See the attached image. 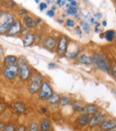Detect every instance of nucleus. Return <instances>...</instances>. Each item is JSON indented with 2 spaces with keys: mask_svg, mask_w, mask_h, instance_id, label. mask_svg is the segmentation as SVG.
<instances>
[{
  "mask_svg": "<svg viewBox=\"0 0 116 131\" xmlns=\"http://www.w3.org/2000/svg\"><path fill=\"white\" fill-rule=\"evenodd\" d=\"M67 4V1H61V0H58L56 1V5L59 6H65Z\"/></svg>",
  "mask_w": 116,
  "mask_h": 131,
  "instance_id": "obj_35",
  "label": "nucleus"
},
{
  "mask_svg": "<svg viewBox=\"0 0 116 131\" xmlns=\"http://www.w3.org/2000/svg\"><path fill=\"white\" fill-rule=\"evenodd\" d=\"M80 26H81V27H82L83 31L85 34H90V32H91V27H90L89 24L87 23L86 21H81L80 22Z\"/></svg>",
  "mask_w": 116,
  "mask_h": 131,
  "instance_id": "obj_26",
  "label": "nucleus"
},
{
  "mask_svg": "<svg viewBox=\"0 0 116 131\" xmlns=\"http://www.w3.org/2000/svg\"><path fill=\"white\" fill-rule=\"evenodd\" d=\"M17 61H18V58L15 55H8L4 58V64L6 66L16 64H17Z\"/></svg>",
  "mask_w": 116,
  "mask_h": 131,
  "instance_id": "obj_19",
  "label": "nucleus"
},
{
  "mask_svg": "<svg viewBox=\"0 0 116 131\" xmlns=\"http://www.w3.org/2000/svg\"><path fill=\"white\" fill-rule=\"evenodd\" d=\"M14 20V15L10 12H7L5 16L3 18V19L0 21V34H6Z\"/></svg>",
  "mask_w": 116,
  "mask_h": 131,
  "instance_id": "obj_4",
  "label": "nucleus"
},
{
  "mask_svg": "<svg viewBox=\"0 0 116 131\" xmlns=\"http://www.w3.org/2000/svg\"><path fill=\"white\" fill-rule=\"evenodd\" d=\"M27 131H40L39 123L37 121H32L29 124Z\"/></svg>",
  "mask_w": 116,
  "mask_h": 131,
  "instance_id": "obj_24",
  "label": "nucleus"
},
{
  "mask_svg": "<svg viewBox=\"0 0 116 131\" xmlns=\"http://www.w3.org/2000/svg\"><path fill=\"white\" fill-rule=\"evenodd\" d=\"M7 11H4V10H0V21L3 19V18L5 16V15L6 14Z\"/></svg>",
  "mask_w": 116,
  "mask_h": 131,
  "instance_id": "obj_38",
  "label": "nucleus"
},
{
  "mask_svg": "<svg viewBox=\"0 0 116 131\" xmlns=\"http://www.w3.org/2000/svg\"><path fill=\"white\" fill-rule=\"evenodd\" d=\"M22 23L20 19H15L14 22L10 26L9 29L6 32V36L8 37H13L18 35L22 32Z\"/></svg>",
  "mask_w": 116,
  "mask_h": 131,
  "instance_id": "obj_9",
  "label": "nucleus"
},
{
  "mask_svg": "<svg viewBox=\"0 0 116 131\" xmlns=\"http://www.w3.org/2000/svg\"><path fill=\"white\" fill-rule=\"evenodd\" d=\"M68 2L70 3V6H72V7H76L77 6V2L74 1V0H69Z\"/></svg>",
  "mask_w": 116,
  "mask_h": 131,
  "instance_id": "obj_36",
  "label": "nucleus"
},
{
  "mask_svg": "<svg viewBox=\"0 0 116 131\" xmlns=\"http://www.w3.org/2000/svg\"><path fill=\"white\" fill-rule=\"evenodd\" d=\"M40 131H50L51 122L47 118H43L40 122Z\"/></svg>",
  "mask_w": 116,
  "mask_h": 131,
  "instance_id": "obj_16",
  "label": "nucleus"
},
{
  "mask_svg": "<svg viewBox=\"0 0 116 131\" xmlns=\"http://www.w3.org/2000/svg\"><path fill=\"white\" fill-rule=\"evenodd\" d=\"M100 38H101V39L104 38V34H100Z\"/></svg>",
  "mask_w": 116,
  "mask_h": 131,
  "instance_id": "obj_52",
  "label": "nucleus"
},
{
  "mask_svg": "<svg viewBox=\"0 0 116 131\" xmlns=\"http://www.w3.org/2000/svg\"><path fill=\"white\" fill-rule=\"evenodd\" d=\"M65 25H66V27H67L69 28H74L76 26V23L72 19H67L65 22Z\"/></svg>",
  "mask_w": 116,
  "mask_h": 131,
  "instance_id": "obj_29",
  "label": "nucleus"
},
{
  "mask_svg": "<svg viewBox=\"0 0 116 131\" xmlns=\"http://www.w3.org/2000/svg\"><path fill=\"white\" fill-rule=\"evenodd\" d=\"M79 54H80V48L77 45V43L74 42L69 43L67 49L66 50V53H65L66 56L70 59L74 60L76 58L78 57Z\"/></svg>",
  "mask_w": 116,
  "mask_h": 131,
  "instance_id": "obj_10",
  "label": "nucleus"
},
{
  "mask_svg": "<svg viewBox=\"0 0 116 131\" xmlns=\"http://www.w3.org/2000/svg\"><path fill=\"white\" fill-rule=\"evenodd\" d=\"M91 64L98 69L109 73L111 71V64L108 59L102 54L100 53H94L91 57Z\"/></svg>",
  "mask_w": 116,
  "mask_h": 131,
  "instance_id": "obj_1",
  "label": "nucleus"
},
{
  "mask_svg": "<svg viewBox=\"0 0 116 131\" xmlns=\"http://www.w3.org/2000/svg\"><path fill=\"white\" fill-rule=\"evenodd\" d=\"M46 3H47V5H48V4H50V3H52V1H50V0H49V1H47Z\"/></svg>",
  "mask_w": 116,
  "mask_h": 131,
  "instance_id": "obj_51",
  "label": "nucleus"
},
{
  "mask_svg": "<svg viewBox=\"0 0 116 131\" xmlns=\"http://www.w3.org/2000/svg\"><path fill=\"white\" fill-rule=\"evenodd\" d=\"M17 64L19 67L18 70V76L21 81H27L30 79L31 76V70L27 63V60L25 57H22L19 61H17Z\"/></svg>",
  "mask_w": 116,
  "mask_h": 131,
  "instance_id": "obj_2",
  "label": "nucleus"
},
{
  "mask_svg": "<svg viewBox=\"0 0 116 131\" xmlns=\"http://www.w3.org/2000/svg\"><path fill=\"white\" fill-rule=\"evenodd\" d=\"M18 70H19V67L17 64L6 66L3 71V74L6 79L13 80L18 76Z\"/></svg>",
  "mask_w": 116,
  "mask_h": 131,
  "instance_id": "obj_7",
  "label": "nucleus"
},
{
  "mask_svg": "<svg viewBox=\"0 0 116 131\" xmlns=\"http://www.w3.org/2000/svg\"><path fill=\"white\" fill-rule=\"evenodd\" d=\"M4 56V50L3 47L2 46H0V58H2Z\"/></svg>",
  "mask_w": 116,
  "mask_h": 131,
  "instance_id": "obj_41",
  "label": "nucleus"
},
{
  "mask_svg": "<svg viewBox=\"0 0 116 131\" xmlns=\"http://www.w3.org/2000/svg\"><path fill=\"white\" fill-rule=\"evenodd\" d=\"M16 129V126L13 123H9L5 126L3 131H15Z\"/></svg>",
  "mask_w": 116,
  "mask_h": 131,
  "instance_id": "obj_28",
  "label": "nucleus"
},
{
  "mask_svg": "<svg viewBox=\"0 0 116 131\" xmlns=\"http://www.w3.org/2000/svg\"><path fill=\"white\" fill-rule=\"evenodd\" d=\"M36 21H37V24H40V23H42L43 19H40V18H38V19H36Z\"/></svg>",
  "mask_w": 116,
  "mask_h": 131,
  "instance_id": "obj_47",
  "label": "nucleus"
},
{
  "mask_svg": "<svg viewBox=\"0 0 116 131\" xmlns=\"http://www.w3.org/2000/svg\"><path fill=\"white\" fill-rule=\"evenodd\" d=\"M36 40V35L33 32H29L26 35H24V37L22 39V44L24 47H29L33 45Z\"/></svg>",
  "mask_w": 116,
  "mask_h": 131,
  "instance_id": "obj_14",
  "label": "nucleus"
},
{
  "mask_svg": "<svg viewBox=\"0 0 116 131\" xmlns=\"http://www.w3.org/2000/svg\"><path fill=\"white\" fill-rule=\"evenodd\" d=\"M30 83L28 85V91L31 94L39 92L40 85L43 82V76L40 72H36L30 78Z\"/></svg>",
  "mask_w": 116,
  "mask_h": 131,
  "instance_id": "obj_3",
  "label": "nucleus"
},
{
  "mask_svg": "<svg viewBox=\"0 0 116 131\" xmlns=\"http://www.w3.org/2000/svg\"><path fill=\"white\" fill-rule=\"evenodd\" d=\"M15 131H26V126L25 125H20L16 127Z\"/></svg>",
  "mask_w": 116,
  "mask_h": 131,
  "instance_id": "obj_33",
  "label": "nucleus"
},
{
  "mask_svg": "<svg viewBox=\"0 0 116 131\" xmlns=\"http://www.w3.org/2000/svg\"><path fill=\"white\" fill-rule=\"evenodd\" d=\"M60 98H61V96H60L59 94L53 93L52 95L48 99L47 102H48L49 104H50V105H54V104H56V103H57L58 102H59Z\"/></svg>",
  "mask_w": 116,
  "mask_h": 131,
  "instance_id": "obj_22",
  "label": "nucleus"
},
{
  "mask_svg": "<svg viewBox=\"0 0 116 131\" xmlns=\"http://www.w3.org/2000/svg\"><path fill=\"white\" fill-rule=\"evenodd\" d=\"M17 13H18V14H19V16H22V15L26 16V15H27V13H28V10L26 9L21 8V9H19L17 10Z\"/></svg>",
  "mask_w": 116,
  "mask_h": 131,
  "instance_id": "obj_31",
  "label": "nucleus"
},
{
  "mask_svg": "<svg viewBox=\"0 0 116 131\" xmlns=\"http://www.w3.org/2000/svg\"><path fill=\"white\" fill-rule=\"evenodd\" d=\"M113 68H111V72H112V74L114 75V78H115V74H116V71H115V65L112 66Z\"/></svg>",
  "mask_w": 116,
  "mask_h": 131,
  "instance_id": "obj_42",
  "label": "nucleus"
},
{
  "mask_svg": "<svg viewBox=\"0 0 116 131\" xmlns=\"http://www.w3.org/2000/svg\"><path fill=\"white\" fill-rule=\"evenodd\" d=\"M47 7H48V5L46 3H43H43H40V5H39V9H40V12H43V10L47 9Z\"/></svg>",
  "mask_w": 116,
  "mask_h": 131,
  "instance_id": "obj_30",
  "label": "nucleus"
},
{
  "mask_svg": "<svg viewBox=\"0 0 116 131\" xmlns=\"http://www.w3.org/2000/svg\"><path fill=\"white\" fill-rule=\"evenodd\" d=\"M58 102H59V104L61 106H68V105H70L71 103V99L70 97L62 96L60 98V100Z\"/></svg>",
  "mask_w": 116,
  "mask_h": 131,
  "instance_id": "obj_23",
  "label": "nucleus"
},
{
  "mask_svg": "<svg viewBox=\"0 0 116 131\" xmlns=\"http://www.w3.org/2000/svg\"><path fill=\"white\" fill-rule=\"evenodd\" d=\"M94 18H95V19L97 18V19H101V18H102V13H100V12L95 13L94 14Z\"/></svg>",
  "mask_w": 116,
  "mask_h": 131,
  "instance_id": "obj_37",
  "label": "nucleus"
},
{
  "mask_svg": "<svg viewBox=\"0 0 116 131\" xmlns=\"http://www.w3.org/2000/svg\"><path fill=\"white\" fill-rule=\"evenodd\" d=\"M35 3H37V4H40V1H39V0H36Z\"/></svg>",
  "mask_w": 116,
  "mask_h": 131,
  "instance_id": "obj_53",
  "label": "nucleus"
},
{
  "mask_svg": "<svg viewBox=\"0 0 116 131\" xmlns=\"http://www.w3.org/2000/svg\"><path fill=\"white\" fill-rule=\"evenodd\" d=\"M5 126H6V124H5L4 122H2V121L0 122V131H2L4 129Z\"/></svg>",
  "mask_w": 116,
  "mask_h": 131,
  "instance_id": "obj_43",
  "label": "nucleus"
},
{
  "mask_svg": "<svg viewBox=\"0 0 116 131\" xmlns=\"http://www.w3.org/2000/svg\"><path fill=\"white\" fill-rule=\"evenodd\" d=\"M101 24L104 27H107V24H108V23H107V21H106V20H103V21H102V23H101Z\"/></svg>",
  "mask_w": 116,
  "mask_h": 131,
  "instance_id": "obj_46",
  "label": "nucleus"
},
{
  "mask_svg": "<svg viewBox=\"0 0 116 131\" xmlns=\"http://www.w3.org/2000/svg\"><path fill=\"white\" fill-rule=\"evenodd\" d=\"M57 38L54 36H48L43 40V46L50 51H53L56 47Z\"/></svg>",
  "mask_w": 116,
  "mask_h": 131,
  "instance_id": "obj_11",
  "label": "nucleus"
},
{
  "mask_svg": "<svg viewBox=\"0 0 116 131\" xmlns=\"http://www.w3.org/2000/svg\"><path fill=\"white\" fill-rule=\"evenodd\" d=\"M2 131H3V130H2Z\"/></svg>",
  "mask_w": 116,
  "mask_h": 131,
  "instance_id": "obj_55",
  "label": "nucleus"
},
{
  "mask_svg": "<svg viewBox=\"0 0 116 131\" xmlns=\"http://www.w3.org/2000/svg\"><path fill=\"white\" fill-rule=\"evenodd\" d=\"M75 33L76 34H77L78 36H81L82 35V30H80V28L79 27H77L76 29H75Z\"/></svg>",
  "mask_w": 116,
  "mask_h": 131,
  "instance_id": "obj_39",
  "label": "nucleus"
},
{
  "mask_svg": "<svg viewBox=\"0 0 116 131\" xmlns=\"http://www.w3.org/2000/svg\"><path fill=\"white\" fill-rule=\"evenodd\" d=\"M71 106H72V110L74 111H75V112H80V109L82 108V104L79 101H74L71 103Z\"/></svg>",
  "mask_w": 116,
  "mask_h": 131,
  "instance_id": "obj_27",
  "label": "nucleus"
},
{
  "mask_svg": "<svg viewBox=\"0 0 116 131\" xmlns=\"http://www.w3.org/2000/svg\"><path fill=\"white\" fill-rule=\"evenodd\" d=\"M51 9H52L53 11H54V12H55V11H56V6H52V8H51Z\"/></svg>",
  "mask_w": 116,
  "mask_h": 131,
  "instance_id": "obj_50",
  "label": "nucleus"
},
{
  "mask_svg": "<svg viewBox=\"0 0 116 131\" xmlns=\"http://www.w3.org/2000/svg\"><path fill=\"white\" fill-rule=\"evenodd\" d=\"M9 3H11V5H10L11 7H15V6H16V2H14V1H10Z\"/></svg>",
  "mask_w": 116,
  "mask_h": 131,
  "instance_id": "obj_45",
  "label": "nucleus"
},
{
  "mask_svg": "<svg viewBox=\"0 0 116 131\" xmlns=\"http://www.w3.org/2000/svg\"><path fill=\"white\" fill-rule=\"evenodd\" d=\"M47 16L48 17H50V18H52V17H53L55 16V12L53 11L52 9H50V10H48L47 12Z\"/></svg>",
  "mask_w": 116,
  "mask_h": 131,
  "instance_id": "obj_34",
  "label": "nucleus"
},
{
  "mask_svg": "<svg viewBox=\"0 0 116 131\" xmlns=\"http://www.w3.org/2000/svg\"><path fill=\"white\" fill-rule=\"evenodd\" d=\"M68 44H69L68 37L64 34L61 35L59 38L57 39V43H56V53L59 55L65 54Z\"/></svg>",
  "mask_w": 116,
  "mask_h": 131,
  "instance_id": "obj_6",
  "label": "nucleus"
},
{
  "mask_svg": "<svg viewBox=\"0 0 116 131\" xmlns=\"http://www.w3.org/2000/svg\"><path fill=\"white\" fill-rule=\"evenodd\" d=\"M78 61L82 64H85V65H90L91 64V58L89 56H88L85 54H80L77 57Z\"/></svg>",
  "mask_w": 116,
  "mask_h": 131,
  "instance_id": "obj_20",
  "label": "nucleus"
},
{
  "mask_svg": "<svg viewBox=\"0 0 116 131\" xmlns=\"http://www.w3.org/2000/svg\"><path fill=\"white\" fill-rule=\"evenodd\" d=\"M104 37L108 42H109V43L113 42L115 38V30H108L105 31V33L104 34Z\"/></svg>",
  "mask_w": 116,
  "mask_h": 131,
  "instance_id": "obj_21",
  "label": "nucleus"
},
{
  "mask_svg": "<svg viewBox=\"0 0 116 131\" xmlns=\"http://www.w3.org/2000/svg\"><path fill=\"white\" fill-rule=\"evenodd\" d=\"M56 67H57V64L56 63H54V62H50L48 64L49 68H56Z\"/></svg>",
  "mask_w": 116,
  "mask_h": 131,
  "instance_id": "obj_40",
  "label": "nucleus"
},
{
  "mask_svg": "<svg viewBox=\"0 0 116 131\" xmlns=\"http://www.w3.org/2000/svg\"><path fill=\"white\" fill-rule=\"evenodd\" d=\"M53 93V89L47 81H43L39 89V98L40 100L47 101L48 99Z\"/></svg>",
  "mask_w": 116,
  "mask_h": 131,
  "instance_id": "obj_5",
  "label": "nucleus"
},
{
  "mask_svg": "<svg viewBox=\"0 0 116 131\" xmlns=\"http://www.w3.org/2000/svg\"><path fill=\"white\" fill-rule=\"evenodd\" d=\"M13 109L15 110L16 113H19V114H22L26 112V107L24 106V104L22 102H14L13 105Z\"/></svg>",
  "mask_w": 116,
  "mask_h": 131,
  "instance_id": "obj_18",
  "label": "nucleus"
},
{
  "mask_svg": "<svg viewBox=\"0 0 116 131\" xmlns=\"http://www.w3.org/2000/svg\"><path fill=\"white\" fill-rule=\"evenodd\" d=\"M22 23L26 28L27 29H34L37 26L36 19L30 15H26L22 18Z\"/></svg>",
  "mask_w": 116,
  "mask_h": 131,
  "instance_id": "obj_13",
  "label": "nucleus"
},
{
  "mask_svg": "<svg viewBox=\"0 0 116 131\" xmlns=\"http://www.w3.org/2000/svg\"><path fill=\"white\" fill-rule=\"evenodd\" d=\"M6 109V106L4 103H0V115L3 114Z\"/></svg>",
  "mask_w": 116,
  "mask_h": 131,
  "instance_id": "obj_32",
  "label": "nucleus"
},
{
  "mask_svg": "<svg viewBox=\"0 0 116 131\" xmlns=\"http://www.w3.org/2000/svg\"><path fill=\"white\" fill-rule=\"evenodd\" d=\"M116 126V122L114 119H105L103 121L100 125L99 128L102 131H110L114 129H115Z\"/></svg>",
  "mask_w": 116,
  "mask_h": 131,
  "instance_id": "obj_12",
  "label": "nucleus"
},
{
  "mask_svg": "<svg viewBox=\"0 0 116 131\" xmlns=\"http://www.w3.org/2000/svg\"><path fill=\"white\" fill-rule=\"evenodd\" d=\"M95 33H99V32H101L100 27H95Z\"/></svg>",
  "mask_w": 116,
  "mask_h": 131,
  "instance_id": "obj_49",
  "label": "nucleus"
},
{
  "mask_svg": "<svg viewBox=\"0 0 116 131\" xmlns=\"http://www.w3.org/2000/svg\"><path fill=\"white\" fill-rule=\"evenodd\" d=\"M105 119H107V116L105 114H103L101 113V111L98 110L97 112L90 118V120H89V123H88V126L91 128L95 127L97 126H99Z\"/></svg>",
  "mask_w": 116,
  "mask_h": 131,
  "instance_id": "obj_8",
  "label": "nucleus"
},
{
  "mask_svg": "<svg viewBox=\"0 0 116 131\" xmlns=\"http://www.w3.org/2000/svg\"><path fill=\"white\" fill-rule=\"evenodd\" d=\"M98 110V108L96 106V105L95 104H89L87 106H82V108L80 110V113L83 115H94Z\"/></svg>",
  "mask_w": 116,
  "mask_h": 131,
  "instance_id": "obj_15",
  "label": "nucleus"
},
{
  "mask_svg": "<svg viewBox=\"0 0 116 131\" xmlns=\"http://www.w3.org/2000/svg\"><path fill=\"white\" fill-rule=\"evenodd\" d=\"M41 112L43 113H47V109L45 108V107H43V108H41Z\"/></svg>",
  "mask_w": 116,
  "mask_h": 131,
  "instance_id": "obj_48",
  "label": "nucleus"
},
{
  "mask_svg": "<svg viewBox=\"0 0 116 131\" xmlns=\"http://www.w3.org/2000/svg\"><path fill=\"white\" fill-rule=\"evenodd\" d=\"M89 120H90L89 116L81 114L79 116H77V118L76 119V123L80 126H85L87 125H88Z\"/></svg>",
  "mask_w": 116,
  "mask_h": 131,
  "instance_id": "obj_17",
  "label": "nucleus"
},
{
  "mask_svg": "<svg viewBox=\"0 0 116 131\" xmlns=\"http://www.w3.org/2000/svg\"><path fill=\"white\" fill-rule=\"evenodd\" d=\"M110 131H116V130H115V129H112V130H110Z\"/></svg>",
  "mask_w": 116,
  "mask_h": 131,
  "instance_id": "obj_54",
  "label": "nucleus"
},
{
  "mask_svg": "<svg viewBox=\"0 0 116 131\" xmlns=\"http://www.w3.org/2000/svg\"><path fill=\"white\" fill-rule=\"evenodd\" d=\"M89 21H90V23H91V24H95V19L94 17L90 18V19H89Z\"/></svg>",
  "mask_w": 116,
  "mask_h": 131,
  "instance_id": "obj_44",
  "label": "nucleus"
},
{
  "mask_svg": "<svg viewBox=\"0 0 116 131\" xmlns=\"http://www.w3.org/2000/svg\"><path fill=\"white\" fill-rule=\"evenodd\" d=\"M66 13L68 16H74V18H77L78 17V10H77V7H72V6H71L69 9H67L66 10Z\"/></svg>",
  "mask_w": 116,
  "mask_h": 131,
  "instance_id": "obj_25",
  "label": "nucleus"
}]
</instances>
